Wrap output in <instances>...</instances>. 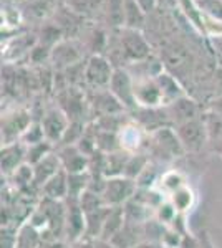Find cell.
I'll return each mask as SVG.
<instances>
[{"label": "cell", "instance_id": "cell-1", "mask_svg": "<svg viewBox=\"0 0 222 248\" xmlns=\"http://www.w3.org/2000/svg\"><path fill=\"white\" fill-rule=\"evenodd\" d=\"M144 151L149 154V157L156 155V157H159V161H172V159L186 155V151L174 126L163 127V129L149 134Z\"/></svg>", "mask_w": 222, "mask_h": 248}, {"label": "cell", "instance_id": "cell-2", "mask_svg": "<svg viewBox=\"0 0 222 248\" xmlns=\"http://www.w3.org/2000/svg\"><path fill=\"white\" fill-rule=\"evenodd\" d=\"M118 50L124 62L130 65L146 62L148 58L153 57L151 43L148 42L141 30L121 29L118 37Z\"/></svg>", "mask_w": 222, "mask_h": 248}, {"label": "cell", "instance_id": "cell-3", "mask_svg": "<svg viewBox=\"0 0 222 248\" xmlns=\"http://www.w3.org/2000/svg\"><path fill=\"white\" fill-rule=\"evenodd\" d=\"M116 68L104 55H90L85 62V88L90 91L108 90Z\"/></svg>", "mask_w": 222, "mask_h": 248}, {"label": "cell", "instance_id": "cell-4", "mask_svg": "<svg viewBox=\"0 0 222 248\" xmlns=\"http://www.w3.org/2000/svg\"><path fill=\"white\" fill-rule=\"evenodd\" d=\"M34 121V111L25 106H14L2 113V144L20 141Z\"/></svg>", "mask_w": 222, "mask_h": 248}, {"label": "cell", "instance_id": "cell-5", "mask_svg": "<svg viewBox=\"0 0 222 248\" xmlns=\"http://www.w3.org/2000/svg\"><path fill=\"white\" fill-rule=\"evenodd\" d=\"M176 133L179 136L181 144H183L186 154H197L209 146V131L205 116L191 119L183 124H177Z\"/></svg>", "mask_w": 222, "mask_h": 248}, {"label": "cell", "instance_id": "cell-6", "mask_svg": "<svg viewBox=\"0 0 222 248\" xmlns=\"http://www.w3.org/2000/svg\"><path fill=\"white\" fill-rule=\"evenodd\" d=\"M55 94V105H58L65 111V114L70 118V121H86V116H90V105H88V93L83 88L67 86Z\"/></svg>", "mask_w": 222, "mask_h": 248}, {"label": "cell", "instance_id": "cell-7", "mask_svg": "<svg viewBox=\"0 0 222 248\" xmlns=\"http://www.w3.org/2000/svg\"><path fill=\"white\" fill-rule=\"evenodd\" d=\"M85 43L78 38H63L60 43L51 48L50 65L55 71H65L68 68L83 63L85 60Z\"/></svg>", "mask_w": 222, "mask_h": 248}, {"label": "cell", "instance_id": "cell-8", "mask_svg": "<svg viewBox=\"0 0 222 248\" xmlns=\"http://www.w3.org/2000/svg\"><path fill=\"white\" fill-rule=\"evenodd\" d=\"M136 192H138V182L126 175H120V177H106L102 195L108 207H124L135 197Z\"/></svg>", "mask_w": 222, "mask_h": 248}, {"label": "cell", "instance_id": "cell-9", "mask_svg": "<svg viewBox=\"0 0 222 248\" xmlns=\"http://www.w3.org/2000/svg\"><path fill=\"white\" fill-rule=\"evenodd\" d=\"M40 124H42L43 134L48 142H51L56 147L62 142L63 136H65L68 126H70V118L65 114L58 105L47 106L40 116Z\"/></svg>", "mask_w": 222, "mask_h": 248}, {"label": "cell", "instance_id": "cell-10", "mask_svg": "<svg viewBox=\"0 0 222 248\" xmlns=\"http://www.w3.org/2000/svg\"><path fill=\"white\" fill-rule=\"evenodd\" d=\"M108 90H110L111 94L124 106V109H126L128 113H133V111L138 108L136 96H135V78H133V75L130 73L128 68L116 66L115 75H113Z\"/></svg>", "mask_w": 222, "mask_h": 248}, {"label": "cell", "instance_id": "cell-11", "mask_svg": "<svg viewBox=\"0 0 222 248\" xmlns=\"http://www.w3.org/2000/svg\"><path fill=\"white\" fill-rule=\"evenodd\" d=\"M88 105H90V121L106 118V116H120L128 113L124 106L111 94L110 90L90 91L88 93Z\"/></svg>", "mask_w": 222, "mask_h": 248}, {"label": "cell", "instance_id": "cell-12", "mask_svg": "<svg viewBox=\"0 0 222 248\" xmlns=\"http://www.w3.org/2000/svg\"><path fill=\"white\" fill-rule=\"evenodd\" d=\"M133 121H135L141 129H144L148 134H153L156 131L163 129L168 126H174L168 114L166 106L161 108H136L133 111Z\"/></svg>", "mask_w": 222, "mask_h": 248}, {"label": "cell", "instance_id": "cell-13", "mask_svg": "<svg viewBox=\"0 0 222 248\" xmlns=\"http://www.w3.org/2000/svg\"><path fill=\"white\" fill-rule=\"evenodd\" d=\"M67 215H65V240L70 245L85 240V232H86V218L85 212L80 207L78 201H65Z\"/></svg>", "mask_w": 222, "mask_h": 248}, {"label": "cell", "instance_id": "cell-14", "mask_svg": "<svg viewBox=\"0 0 222 248\" xmlns=\"http://www.w3.org/2000/svg\"><path fill=\"white\" fill-rule=\"evenodd\" d=\"M133 78H135V96H136L138 108L166 106L156 78L153 77H133Z\"/></svg>", "mask_w": 222, "mask_h": 248}, {"label": "cell", "instance_id": "cell-15", "mask_svg": "<svg viewBox=\"0 0 222 248\" xmlns=\"http://www.w3.org/2000/svg\"><path fill=\"white\" fill-rule=\"evenodd\" d=\"M166 109H168V114L174 126L203 116V108H201L199 101L189 94H186L183 98L172 101L171 105L166 106Z\"/></svg>", "mask_w": 222, "mask_h": 248}, {"label": "cell", "instance_id": "cell-16", "mask_svg": "<svg viewBox=\"0 0 222 248\" xmlns=\"http://www.w3.org/2000/svg\"><path fill=\"white\" fill-rule=\"evenodd\" d=\"M38 43L37 35H18V37H12L7 42L5 48L2 50V57L5 60L7 65L12 63H18L23 58H30L32 50Z\"/></svg>", "mask_w": 222, "mask_h": 248}, {"label": "cell", "instance_id": "cell-17", "mask_svg": "<svg viewBox=\"0 0 222 248\" xmlns=\"http://www.w3.org/2000/svg\"><path fill=\"white\" fill-rule=\"evenodd\" d=\"M0 166H2V175L3 177H10L20 166L27 162V146L22 141L2 144V151H0Z\"/></svg>", "mask_w": 222, "mask_h": 248}, {"label": "cell", "instance_id": "cell-18", "mask_svg": "<svg viewBox=\"0 0 222 248\" xmlns=\"http://www.w3.org/2000/svg\"><path fill=\"white\" fill-rule=\"evenodd\" d=\"M56 154L62 162V169L67 174H78V172H88L90 157L80 151L78 146H60L56 147Z\"/></svg>", "mask_w": 222, "mask_h": 248}, {"label": "cell", "instance_id": "cell-19", "mask_svg": "<svg viewBox=\"0 0 222 248\" xmlns=\"http://www.w3.org/2000/svg\"><path fill=\"white\" fill-rule=\"evenodd\" d=\"M111 242L118 248H135L144 242V223L126 220L123 229L111 238Z\"/></svg>", "mask_w": 222, "mask_h": 248}, {"label": "cell", "instance_id": "cell-20", "mask_svg": "<svg viewBox=\"0 0 222 248\" xmlns=\"http://www.w3.org/2000/svg\"><path fill=\"white\" fill-rule=\"evenodd\" d=\"M62 169V162H60V157L56 154V149L51 154H48L43 161H40L38 164L34 166V175H35V186L37 189L42 192V187L53 177L55 174H58Z\"/></svg>", "mask_w": 222, "mask_h": 248}, {"label": "cell", "instance_id": "cell-21", "mask_svg": "<svg viewBox=\"0 0 222 248\" xmlns=\"http://www.w3.org/2000/svg\"><path fill=\"white\" fill-rule=\"evenodd\" d=\"M63 3L75 12L76 15H80L82 18H102L106 10L108 0H63Z\"/></svg>", "mask_w": 222, "mask_h": 248}, {"label": "cell", "instance_id": "cell-22", "mask_svg": "<svg viewBox=\"0 0 222 248\" xmlns=\"http://www.w3.org/2000/svg\"><path fill=\"white\" fill-rule=\"evenodd\" d=\"M156 81H157V85H159V90H161V93H163L164 105L166 106L171 105V103L176 101V99H179V98H183V96L188 94L184 90V86L181 85L179 79L166 70H164L163 73L157 75Z\"/></svg>", "mask_w": 222, "mask_h": 248}, {"label": "cell", "instance_id": "cell-23", "mask_svg": "<svg viewBox=\"0 0 222 248\" xmlns=\"http://www.w3.org/2000/svg\"><path fill=\"white\" fill-rule=\"evenodd\" d=\"M42 197L51 199V201L65 202L68 199V174L60 170L42 187Z\"/></svg>", "mask_w": 222, "mask_h": 248}, {"label": "cell", "instance_id": "cell-24", "mask_svg": "<svg viewBox=\"0 0 222 248\" xmlns=\"http://www.w3.org/2000/svg\"><path fill=\"white\" fill-rule=\"evenodd\" d=\"M43 233L42 230L37 229L30 220L23 222L17 230V248H42Z\"/></svg>", "mask_w": 222, "mask_h": 248}, {"label": "cell", "instance_id": "cell-25", "mask_svg": "<svg viewBox=\"0 0 222 248\" xmlns=\"http://www.w3.org/2000/svg\"><path fill=\"white\" fill-rule=\"evenodd\" d=\"M168 199L171 201L172 205H174L177 214H184V215H188L189 212L194 209V205L197 202V195L194 189H192L191 186H188V184H186L184 187H181V189H177L176 192H172Z\"/></svg>", "mask_w": 222, "mask_h": 248}, {"label": "cell", "instance_id": "cell-26", "mask_svg": "<svg viewBox=\"0 0 222 248\" xmlns=\"http://www.w3.org/2000/svg\"><path fill=\"white\" fill-rule=\"evenodd\" d=\"M108 212H110V207L106 205V207H103V209L90 212V214H85V218H86L85 240H93V238L102 237L104 222H106V217H108Z\"/></svg>", "mask_w": 222, "mask_h": 248}, {"label": "cell", "instance_id": "cell-27", "mask_svg": "<svg viewBox=\"0 0 222 248\" xmlns=\"http://www.w3.org/2000/svg\"><path fill=\"white\" fill-rule=\"evenodd\" d=\"M103 22L110 30L124 29V0H108Z\"/></svg>", "mask_w": 222, "mask_h": 248}, {"label": "cell", "instance_id": "cell-28", "mask_svg": "<svg viewBox=\"0 0 222 248\" xmlns=\"http://www.w3.org/2000/svg\"><path fill=\"white\" fill-rule=\"evenodd\" d=\"M144 10L138 5L136 0H124V29L133 30H143L144 23H146Z\"/></svg>", "mask_w": 222, "mask_h": 248}, {"label": "cell", "instance_id": "cell-29", "mask_svg": "<svg viewBox=\"0 0 222 248\" xmlns=\"http://www.w3.org/2000/svg\"><path fill=\"white\" fill-rule=\"evenodd\" d=\"M124 222H126V215H124L123 207H110L106 222H104V227H103V233L100 238L111 240L121 229H123Z\"/></svg>", "mask_w": 222, "mask_h": 248}, {"label": "cell", "instance_id": "cell-30", "mask_svg": "<svg viewBox=\"0 0 222 248\" xmlns=\"http://www.w3.org/2000/svg\"><path fill=\"white\" fill-rule=\"evenodd\" d=\"M63 38H65V33H63V30L55 22H45L40 27V31L37 33V40L40 45L50 48V50L56 43L62 42Z\"/></svg>", "mask_w": 222, "mask_h": 248}, {"label": "cell", "instance_id": "cell-31", "mask_svg": "<svg viewBox=\"0 0 222 248\" xmlns=\"http://www.w3.org/2000/svg\"><path fill=\"white\" fill-rule=\"evenodd\" d=\"M186 177L184 174H181L179 170H166L161 174L159 181H157V186L159 187L157 190H161L164 195H171L172 192H176L177 189H181V187L186 186Z\"/></svg>", "mask_w": 222, "mask_h": 248}, {"label": "cell", "instance_id": "cell-32", "mask_svg": "<svg viewBox=\"0 0 222 248\" xmlns=\"http://www.w3.org/2000/svg\"><path fill=\"white\" fill-rule=\"evenodd\" d=\"M88 187H90V172L68 174V199L70 201H78L88 190Z\"/></svg>", "mask_w": 222, "mask_h": 248}, {"label": "cell", "instance_id": "cell-33", "mask_svg": "<svg viewBox=\"0 0 222 248\" xmlns=\"http://www.w3.org/2000/svg\"><path fill=\"white\" fill-rule=\"evenodd\" d=\"M149 162H151V157H149V154L146 151L131 153L130 159H128V164H126V169H124V175L138 181V177L143 174V170L146 169Z\"/></svg>", "mask_w": 222, "mask_h": 248}, {"label": "cell", "instance_id": "cell-34", "mask_svg": "<svg viewBox=\"0 0 222 248\" xmlns=\"http://www.w3.org/2000/svg\"><path fill=\"white\" fill-rule=\"evenodd\" d=\"M25 2V9L32 17L37 18H47L53 15L58 9V0H23Z\"/></svg>", "mask_w": 222, "mask_h": 248}, {"label": "cell", "instance_id": "cell-35", "mask_svg": "<svg viewBox=\"0 0 222 248\" xmlns=\"http://www.w3.org/2000/svg\"><path fill=\"white\" fill-rule=\"evenodd\" d=\"M95 129H96V146H98V151H102L104 154H111V153H116V151H121V142H120L118 133L98 129L96 126H95Z\"/></svg>", "mask_w": 222, "mask_h": 248}, {"label": "cell", "instance_id": "cell-36", "mask_svg": "<svg viewBox=\"0 0 222 248\" xmlns=\"http://www.w3.org/2000/svg\"><path fill=\"white\" fill-rule=\"evenodd\" d=\"M205 123H207L209 131V147L214 153H217L222 147V118L207 113L205 114Z\"/></svg>", "mask_w": 222, "mask_h": 248}, {"label": "cell", "instance_id": "cell-37", "mask_svg": "<svg viewBox=\"0 0 222 248\" xmlns=\"http://www.w3.org/2000/svg\"><path fill=\"white\" fill-rule=\"evenodd\" d=\"M56 147L48 141H42L37 144H32V146H27V164L35 166L40 161H43L48 154L53 153Z\"/></svg>", "mask_w": 222, "mask_h": 248}, {"label": "cell", "instance_id": "cell-38", "mask_svg": "<svg viewBox=\"0 0 222 248\" xmlns=\"http://www.w3.org/2000/svg\"><path fill=\"white\" fill-rule=\"evenodd\" d=\"M78 203L80 207H82V210L85 214H90V212H95L98 209H103V207H106V203L103 201V195L98 194V192L95 190H90L88 189L82 197L78 199Z\"/></svg>", "mask_w": 222, "mask_h": 248}, {"label": "cell", "instance_id": "cell-39", "mask_svg": "<svg viewBox=\"0 0 222 248\" xmlns=\"http://www.w3.org/2000/svg\"><path fill=\"white\" fill-rule=\"evenodd\" d=\"M203 33L211 38H222V17L209 12L203 14Z\"/></svg>", "mask_w": 222, "mask_h": 248}, {"label": "cell", "instance_id": "cell-40", "mask_svg": "<svg viewBox=\"0 0 222 248\" xmlns=\"http://www.w3.org/2000/svg\"><path fill=\"white\" fill-rule=\"evenodd\" d=\"M177 215L179 214H177V210L174 209V205H172L169 199L161 202V205L154 210V218L159 220L161 223H164L166 227H171V223L174 222Z\"/></svg>", "mask_w": 222, "mask_h": 248}, {"label": "cell", "instance_id": "cell-41", "mask_svg": "<svg viewBox=\"0 0 222 248\" xmlns=\"http://www.w3.org/2000/svg\"><path fill=\"white\" fill-rule=\"evenodd\" d=\"M22 23V12L14 7H2V29H17Z\"/></svg>", "mask_w": 222, "mask_h": 248}, {"label": "cell", "instance_id": "cell-42", "mask_svg": "<svg viewBox=\"0 0 222 248\" xmlns=\"http://www.w3.org/2000/svg\"><path fill=\"white\" fill-rule=\"evenodd\" d=\"M88 245V248H118L111 240H104V238H93V240H83Z\"/></svg>", "mask_w": 222, "mask_h": 248}, {"label": "cell", "instance_id": "cell-43", "mask_svg": "<svg viewBox=\"0 0 222 248\" xmlns=\"http://www.w3.org/2000/svg\"><path fill=\"white\" fill-rule=\"evenodd\" d=\"M207 113H211L217 118H222V94L214 98L211 103H209V108H207Z\"/></svg>", "mask_w": 222, "mask_h": 248}, {"label": "cell", "instance_id": "cell-44", "mask_svg": "<svg viewBox=\"0 0 222 248\" xmlns=\"http://www.w3.org/2000/svg\"><path fill=\"white\" fill-rule=\"evenodd\" d=\"M136 2H138V5L144 10L146 15H149L151 12H154L157 7V0H136Z\"/></svg>", "mask_w": 222, "mask_h": 248}, {"label": "cell", "instance_id": "cell-45", "mask_svg": "<svg viewBox=\"0 0 222 248\" xmlns=\"http://www.w3.org/2000/svg\"><path fill=\"white\" fill-rule=\"evenodd\" d=\"M135 248H164L161 245L159 242H149V240H144V242H141L139 245H136Z\"/></svg>", "mask_w": 222, "mask_h": 248}, {"label": "cell", "instance_id": "cell-46", "mask_svg": "<svg viewBox=\"0 0 222 248\" xmlns=\"http://www.w3.org/2000/svg\"><path fill=\"white\" fill-rule=\"evenodd\" d=\"M70 248H88V245L85 242H78V243H73V245H70Z\"/></svg>", "mask_w": 222, "mask_h": 248}, {"label": "cell", "instance_id": "cell-47", "mask_svg": "<svg viewBox=\"0 0 222 248\" xmlns=\"http://www.w3.org/2000/svg\"><path fill=\"white\" fill-rule=\"evenodd\" d=\"M217 154H219V155H221V157H222V147H221V149H219V151H217Z\"/></svg>", "mask_w": 222, "mask_h": 248}]
</instances>
